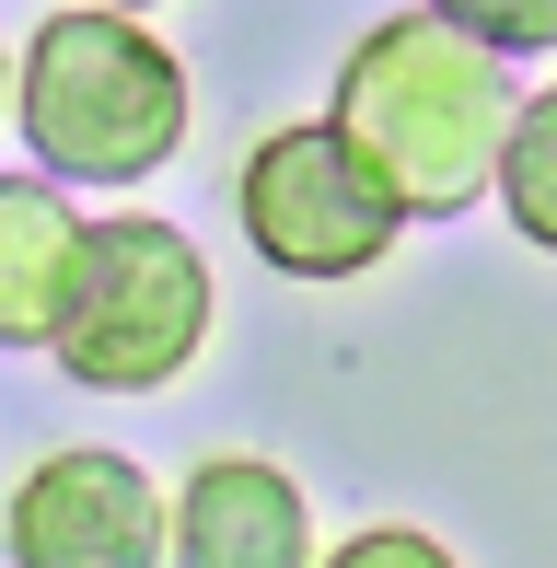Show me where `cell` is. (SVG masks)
Instances as JSON below:
<instances>
[{
    "label": "cell",
    "instance_id": "1",
    "mask_svg": "<svg viewBox=\"0 0 557 568\" xmlns=\"http://www.w3.org/2000/svg\"><path fill=\"white\" fill-rule=\"evenodd\" d=\"M325 116H337V140L395 186V210L418 221V210H465V197L499 186V140H512L523 93H512V70H499L488 47H465L453 23L395 12V23H372V36L348 47Z\"/></svg>",
    "mask_w": 557,
    "mask_h": 568
},
{
    "label": "cell",
    "instance_id": "2",
    "mask_svg": "<svg viewBox=\"0 0 557 568\" xmlns=\"http://www.w3.org/2000/svg\"><path fill=\"white\" fill-rule=\"evenodd\" d=\"M186 59L129 12H47L12 59V128L70 186H140L186 151Z\"/></svg>",
    "mask_w": 557,
    "mask_h": 568
},
{
    "label": "cell",
    "instance_id": "3",
    "mask_svg": "<svg viewBox=\"0 0 557 568\" xmlns=\"http://www.w3.org/2000/svg\"><path fill=\"white\" fill-rule=\"evenodd\" d=\"M210 314H221L210 255L151 210H105L82 232V278H70V314L47 348L82 395H163L210 348Z\"/></svg>",
    "mask_w": 557,
    "mask_h": 568
},
{
    "label": "cell",
    "instance_id": "4",
    "mask_svg": "<svg viewBox=\"0 0 557 568\" xmlns=\"http://www.w3.org/2000/svg\"><path fill=\"white\" fill-rule=\"evenodd\" d=\"M233 210H244V244L267 255L278 278H372L395 255V186L337 140V116H291L244 151L233 174Z\"/></svg>",
    "mask_w": 557,
    "mask_h": 568
},
{
    "label": "cell",
    "instance_id": "5",
    "mask_svg": "<svg viewBox=\"0 0 557 568\" xmlns=\"http://www.w3.org/2000/svg\"><path fill=\"white\" fill-rule=\"evenodd\" d=\"M0 534H12V568H163L174 557V499L129 453L70 442L12 487Z\"/></svg>",
    "mask_w": 557,
    "mask_h": 568
},
{
    "label": "cell",
    "instance_id": "6",
    "mask_svg": "<svg viewBox=\"0 0 557 568\" xmlns=\"http://www.w3.org/2000/svg\"><path fill=\"white\" fill-rule=\"evenodd\" d=\"M174 568H314V499L267 453H210L174 487Z\"/></svg>",
    "mask_w": 557,
    "mask_h": 568
},
{
    "label": "cell",
    "instance_id": "7",
    "mask_svg": "<svg viewBox=\"0 0 557 568\" xmlns=\"http://www.w3.org/2000/svg\"><path fill=\"white\" fill-rule=\"evenodd\" d=\"M82 210L47 174H0V348H47L82 278Z\"/></svg>",
    "mask_w": 557,
    "mask_h": 568
},
{
    "label": "cell",
    "instance_id": "8",
    "mask_svg": "<svg viewBox=\"0 0 557 568\" xmlns=\"http://www.w3.org/2000/svg\"><path fill=\"white\" fill-rule=\"evenodd\" d=\"M499 210H512V232L535 255H557V82L523 93L512 140H499Z\"/></svg>",
    "mask_w": 557,
    "mask_h": 568
},
{
    "label": "cell",
    "instance_id": "9",
    "mask_svg": "<svg viewBox=\"0 0 557 568\" xmlns=\"http://www.w3.org/2000/svg\"><path fill=\"white\" fill-rule=\"evenodd\" d=\"M429 23H453V36L488 47V59H535V47H557V0H429Z\"/></svg>",
    "mask_w": 557,
    "mask_h": 568
},
{
    "label": "cell",
    "instance_id": "10",
    "mask_svg": "<svg viewBox=\"0 0 557 568\" xmlns=\"http://www.w3.org/2000/svg\"><path fill=\"white\" fill-rule=\"evenodd\" d=\"M314 568H465L442 546V534H418V523H361L337 557H314Z\"/></svg>",
    "mask_w": 557,
    "mask_h": 568
},
{
    "label": "cell",
    "instance_id": "11",
    "mask_svg": "<svg viewBox=\"0 0 557 568\" xmlns=\"http://www.w3.org/2000/svg\"><path fill=\"white\" fill-rule=\"evenodd\" d=\"M93 12H163V0H93Z\"/></svg>",
    "mask_w": 557,
    "mask_h": 568
},
{
    "label": "cell",
    "instance_id": "12",
    "mask_svg": "<svg viewBox=\"0 0 557 568\" xmlns=\"http://www.w3.org/2000/svg\"><path fill=\"white\" fill-rule=\"evenodd\" d=\"M0 93H12V70H0Z\"/></svg>",
    "mask_w": 557,
    "mask_h": 568
}]
</instances>
